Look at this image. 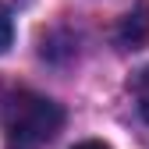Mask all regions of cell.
Segmentation results:
<instances>
[{"mask_svg":"<svg viewBox=\"0 0 149 149\" xmlns=\"http://www.w3.org/2000/svg\"><path fill=\"white\" fill-rule=\"evenodd\" d=\"M0 128L18 146H39L64 128V110L50 96H39L32 89H14L0 100Z\"/></svg>","mask_w":149,"mask_h":149,"instance_id":"1","label":"cell"},{"mask_svg":"<svg viewBox=\"0 0 149 149\" xmlns=\"http://www.w3.org/2000/svg\"><path fill=\"white\" fill-rule=\"evenodd\" d=\"M117 43L124 50H142V46H149V0H139V4L121 18Z\"/></svg>","mask_w":149,"mask_h":149,"instance_id":"2","label":"cell"},{"mask_svg":"<svg viewBox=\"0 0 149 149\" xmlns=\"http://www.w3.org/2000/svg\"><path fill=\"white\" fill-rule=\"evenodd\" d=\"M135 100H139V114L149 124V64L139 71V78H135Z\"/></svg>","mask_w":149,"mask_h":149,"instance_id":"3","label":"cell"},{"mask_svg":"<svg viewBox=\"0 0 149 149\" xmlns=\"http://www.w3.org/2000/svg\"><path fill=\"white\" fill-rule=\"evenodd\" d=\"M11 36H14V32H11V14H7L4 4H0V53L11 46Z\"/></svg>","mask_w":149,"mask_h":149,"instance_id":"4","label":"cell"},{"mask_svg":"<svg viewBox=\"0 0 149 149\" xmlns=\"http://www.w3.org/2000/svg\"><path fill=\"white\" fill-rule=\"evenodd\" d=\"M74 149H110L107 142H100V139H85V142H78Z\"/></svg>","mask_w":149,"mask_h":149,"instance_id":"5","label":"cell"}]
</instances>
